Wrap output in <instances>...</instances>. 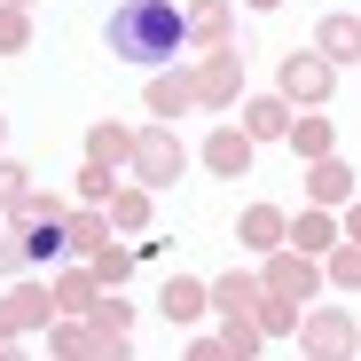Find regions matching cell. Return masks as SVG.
Returning a JSON list of instances; mask_svg holds the SVG:
<instances>
[{
	"label": "cell",
	"instance_id": "obj_1",
	"mask_svg": "<svg viewBox=\"0 0 361 361\" xmlns=\"http://www.w3.org/2000/svg\"><path fill=\"white\" fill-rule=\"evenodd\" d=\"M189 24H180L173 0H126V8L110 16V47L126 55V63H173Z\"/></svg>",
	"mask_w": 361,
	"mask_h": 361
}]
</instances>
